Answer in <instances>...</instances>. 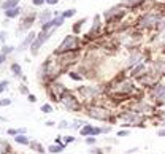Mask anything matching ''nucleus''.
Here are the masks:
<instances>
[{
    "label": "nucleus",
    "instance_id": "obj_9",
    "mask_svg": "<svg viewBox=\"0 0 165 154\" xmlns=\"http://www.w3.org/2000/svg\"><path fill=\"white\" fill-rule=\"evenodd\" d=\"M35 19H38V14H35V13H30V14H25L22 16V21L21 24L17 25V29H16V33H22V32H30V27L33 24Z\"/></svg>",
    "mask_w": 165,
    "mask_h": 154
},
{
    "label": "nucleus",
    "instance_id": "obj_40",
    "mask_svg": "<svg viewBox=\"0 0 165 154\" xmlns=\"http://www.w3.org/2000/svg\"><path fill=\"white\" fill-rule=\"evenodd\" d=\"M157 27H159V32H165V17H162V19L159 21Z\"/></svg>",
    "mask_w": 165,
    "mask_h": 154
},
{
    "label": "nucleus",
    "instance_id": "obj_24",
    "mask_svg": "<svg viewBox=\"0 0 165 154\" xmlns=\"http://www.w3.org/2000/svg\"><path fill=\"white\" fill-rule=\"evenodd\" d=\"M152 70L155 71V75H162L165 71V62H155V64H152Z\"/></svg>",
    "mask_w": 165,
    "mask_h": 154
},
{
    "label": "nucleus",
    "instance_id": "obj_16",
    "mask_svg": "<svg viewBox=\"0 0 165 154\" xmlns=\"http://www.w3.org/2000/svg\"><path fill=\"white\" fill-rule=\"evenodd\" d=\"M52 17H54V11H51V10H44V11H40V13H38V21H40L41 24L51 21Z\"/></svg>",
    "mask_w": 165,
    "mask_h": 154
},
{
    "label": "nucleus",
    "instance_id": "obj_27",
    "mask_svg": "<svg viewBox=\"0 0 165 154\" xmlns=\"http://www.w3.org/2000/svg\"><path fill=\"white\" fill-rule=\"evenodd\" d=\"M10 152H11L10 144L3 140H0V154H10Z\"/></svg>",
    "mask_w": 165,
    "mask_h": 154
},
{
    "label": "nucleus",
    "instance_id": "obj_10",
    "mask_svg": "<svg viewBox=\"0 0 165 154\" xmlns=\"http://www.w3.org/2000/svg\"><path fill=\"white\" fill-rule=\"evenodd\" d=\"M160 21V14H155V13H148V14H144L138 25L143 27V29H149V27H154V25H157Z\"/></svg>",
    "mask_w": 165,
    "mask_h": 154
},
{
    "label": "nucleus",
    "instance_id": "obj_29",
    "mask_svg": "<svg viewBox=\"0 0 165 154\" xmlns=\"http://www.w3.org/2000/svg\"><path fill=\"white\" fill-rule=\"evenodd\" d=\"M144 2V0H129V2H125L122 6H130V8H136V6H140L141 3Z\"/></svg>",
    "mask_w": 165,
    "mask_h": 154
},
{
    "label": "nucleus",
    "instance_id": "obj_23",
    "mask_svg": "<svg viewBox=\"0 0 165 154\" xmlns=\"http://www.w3.org/2000/svg\"><path fill=\"white\" fill-rule=\"evenodd\" d=\"M29 146H30V149H32V151L38 152V154H46V152H44V148L41 146V143H40V141H36V140H32Z\"/></svg>",
    "mask_w": 165,
    "mask_h": 154
},
{
    "label": "nucleus",
    "instance_id": "obj_3",
    "mask_svg": "<svg viewBox=\"0 0 165 154\" xmlns=\"http://www.w3.org/2000/svg\"><path fill=\"white\" fill-rule=\"evenodd\" d=\"M78 48H79V40H78L76 35H67V37L62 40V43L56 48L54 54H56V56H60V54L75 52Z\"/></svg>",
    "mask_w": 165,
    "mask_h": 154
},
{
    "label": "nucleus",
    "instance_id": "obj_25",
    "mask_svg": "<svg viewBox=\"0 0 165 154\" xmlns=\"http://www.w3.org/2000/svg\"><path fill=\"white\" fill-rule=\"evenodd\" d=\"M67 75H68V78L73 79V81H82V79L86 78V76H82L81 73H78V71H73V70H68Z\"/></svg>",
    "mask_w": 165,
    "mask_h": 154
},
{
    "label": "nucleus",
    "instance_id": "obj_43",
    "mask_svg": "<svg viewBox=\"0 0 165 154\" xmlns=\"http://www.w3.org/2000/svg\"><path fill=\"white\" fill-rule=\"evenodd\" d=\"M155 135H157V137H165V127H160V129H157V132H155Z\"/></svg>",
    "mask_w": 165,
    "mask_h": 154
},
{
    "label": "nucleus",
    "instance_id": "obj_12",
    "mask_svg": "<svg viewBox=\"0 0 165 154\" xmlns=\"http://www.w3.org/2000/svg\"><path fill=\"white\" fill-rule=\"evenodd\" d=\"M35 38H36V32H33V30L27 32L25 38L22 40V43L19 44V46H17V51H24V49H27V48H30V44L33 43Z\"/></svg>",
    "mask_w": 165,
    "mask_h": 154
},
{
    "label": "nucleus",
    "instance_id": "obj_2",
    "mask_svg": "<svg viewBox=\"0 0 165 154\" xmlns=\"http://www.w3.org/2000/svg\"><path fill=\"white\" fill-rule=\"evenodd\" d=\"M84 108H86V114L90 119H95V121H109L111 119V114H109V110L106 106H102L98 103H89Z\"/></svg>",
    "mask_w": 165,
    "mask_h": 154
},
{
    "label": "nucleus",
    "instance_id": "obj_8",
    "mask_svg": "<svg viewBox=\"0 0 165 154\" xmlns=\"http://www.w3.org/2000/svg\"><path fill=\"white\" fill-rule=\"evenodd\" d=\"M102 16L105 17L106 22H111V21H119V19H122V17L125 16V11L122 10L121 5H114V6L109 8V10L103 11Z\"/></svg>",
    "mask_w": 165,
    "mask_h": 154
},
{
    "label": "nucleus",
    "instance_id": "obj_30",
    "mask_svg": "<svg viewBox=\"0 0 165 154\" xmlns=\"http://www.w3.org/2000/svg\"><path fill=\"white\" fill-rule=\"evenodd\" d=\"M97 137H95V135H89V137H86V140H84V143L87 144V146H95V144H97Z\"/></svg>",
    "mask_w": 165,
    "mask_h": 154
},
{
    "label": "nucleus",
    "instance_id": "obj_7",
    "mask_svg": "<svg viewBox=\"0 0 165 154\" xmlns=\"http://www.w3.org/2000/svg\"><path fill=\"white\" fill-rule=\"evenodd\" d=\"M76 92L81 95L82 100L92 102V100H95L100 94H102V90H100L98 87H95V86H81V87H78Z\"/></svg>",
    "mask_w": 165,
    "mask_h": 154
},
{
    "label": "nucleus",
    "instance_id": "obj_14",
    "mask_svg": "<svg viewBox=\"0 0 165 154\" xmlns=\"http://www.w3.org/2000/svg\"><path fill=\"white\" fill-rule=\"evenodd\" d=\"M3 14L6 19H16V17H19L22 14V10L21 6H14V8H10V10H5Z\"/></svg>",
    "mask_w": 165,
    "mask_h": 154
},
{
    "label": "nucleus",
    "instance_id": "obj_52",
    "mask_svg": "<svg viewBox=\"0 0 165 154\" xmlns=\"http://www.w3.org/2000/svg\"><path fill=\"white\" fill-rule=\"evenodd\" d=\"M44 124H46L48 125V127H52V125H57L56 122H54V121H46V122H44Z\"/></svg>",
    "mask_w": 165,
    "mask_h": 154
},
{
    "label": "nucleus",
    "instance_id": "obj_48",
    "mask_svg": "<svg viewBox=\"0 0 165 154\" xmlns=\"http://www.w3.org/2000/svg\"><path fill=\"white\" fill-rule=\"evenodd\" d=\"M111 130H113V127H109V125H105V127H102V132H103V135H105V133H109Z\"/></svg>",
    "mask_w": 165,
    "mask_h": 154
},
{
    "label": "nucleus",
    "instance_id": "obj_22",
    "mask_svg": "<svg viewBox=\"0 0 165 154\" xmlns=\"http://www.w3.org/2000/svg\"><path fill=\"white\" fill-rule=\"evenodd\" d=\"M63 149H65V144H49L48 146V152L49 154H60V152H63Z\"/></svg>",
    "mask_w": 165,
    "mask_h": 154
},
{
    "label": "nucleus",
    "instance_id": "obj_46",
    "mask_svg": "<svg viewBox=\"0 0 165 154\" xmlns=\"http://www.w3.org/2000/svg\"><path fill=\"white\" fill-rule=\"evenodd\" d=\"M138 151V146H135V148H130V149H127L125 152H121V154H133V152H136Z\"/></svg>",
    "mask_w": 165,
    "mask_h": 154
},
{
    "label": "nucleus",
    "instance_id": "obj_28",
    "mask_svg": "<svg viewBox=\"0 0 165 154\" xmlns=\"http://www.w3.org/2000/svg\"><path fill=\"white\" fill-rule=\"evenodd\" d=\"M13 51H14V46H11V44H2V49H0V52L5 54V56H10Z\"/></svg>",
    "mask_w": 165,
    "mask_h": 154
},
{
    "label": "nucleus",
    "instance_id": "obj_55",
    "mask_svg": "<svg viewBox=\"0 0 165 154\" xmlns=\"http://www.w3.org/2000/svg\"><path fill=\"white\" fill-rule=\"evenodd\" d=\"M0 121H3V122H6V117H3V116H0Z\"/></svg>",
    "mask_w": 165,
    "mask_h": 154
},
{
    "label": "nucleus",
    "instance_id": "obj_50",
    "mask_svg": "<svg viewBox=\"0 0 165 154\" xmlns=\"http://www.w3.org/2000/svg\"><path fill=\"white\" fill-rule=\"evenodd\" d=\"M46 3H48V5H57L59 0H46Z\"/></svg>",
    "mask_w": 165,
    "mask_h": 154
},
{
    "label": "nucleus",
    "instance_id": "obj_19",
    "mask_svg": "<svg viewBox=\"0 0 165 154\" xmlns=\"http://www.w3.org/2000/svg\"><path fill=\"white\" fill-rule=\"evenodd\" d=\"M10 71L16 76V78H21L24 73H22V68H21V65L17 64V62H11L10 64Z\"/></svg>",
    "mask_w": 165,
    "mask_h": 154
},
{
    "label": "nucleus",
    "instance_id": "obj_31",
    "mask_svg": "<svg viewBox=\"0 0 165 154\" xmlns=\"http://www.w3.org/2000/svg\"><path fill=\"white\" fill-rule=\"evenodd\" d=\"M75 14H76V10H75V8H68V10L62 11V16L65 17V19H70V17H73Z\"/></svg>",
    "mask_w": 165,
    "mask_h": 154
},
{
    "label": "nucleus",
    "instance_id": "obj_17",
    "mask_svg": "<svg viewBox=\"0 0 165 154\" xmlns=\"http://www.w3.org/2000/svg\"><path fill=\"white\" fill-rule=\"evenodd\" d=\"M13 138H14V141L17 144H22V146H29V144H30V138L27 137L25 133H17L16 137H13Z\"/></svg>",
    "mask_w": 165,
    "mask_h": 154
},
{
    "label": "nucleus",
    "instance_id": "obj_4",
    "mask_svg": "<svg viewBox=\"0 0 165 154\" xmlns=\"http://www.w3.org/2000/svg\"><path fill=\"white\" fill-rule=\"evenodd\" d=\"M60 103L63 105V108H65L67 111H71V113H79V111H82V108H84L81 100L76 98L75 94H71L70 90L60 98Z\"/></svg>",
    "mask_w": 165,
    "mask_h": 154
},
{
    "label": "nucleus",
    "instance_id": "obj_32",
    "mask_svg": "<svg viewBox=\"0 0 165 154\" xmlns=\"http://www.w3.org/2000/svg\"><path fill=\"white\" fill-rule=\"evenodd\" d=\"M86 22V17H82V19H79L78 22H75V25H73V32L75 33H79L81 32V25Z\"/></svg>",
    "mask_w": 165,
    "mask_h": 154
},
{
    "label": "nucleus",
    "instance_id": "obj_21",
    "mask_svg": "<svg viewBox=\"0 0 165 154\" xmlns=\"http://www.w3.org/2000/svg\"><path fill=\"white\" fill-rule=\"evenodd\" d=\"M79 135L81 137H89V135H94V125H90V124H86V125H82L81 130H79Z\"/></svg>",
    "mask_w": 165,
    "mask_h": 154
},
{
    "label": "nucleus",
    "instance_id": "obj_20",
    "mask_svg": "<svg viewBox=\"0 0 165 154\" xmlns=\"http://www.w3.org/2000/svg\"><path fill=\"white\" fill-rule=\"evenodd\" d=\"M0 6H2V10H10V8H14V6H19V0H3L2 3H0Z\"/></svg>",
    "mask_w": 165,
    "mask_h": 154
},
{
    "label": "nucleus",
    "instance_id": "obj_13",
    "mask_svg": "<svg viewBox=\"0 0 165 154\" xmlns=\"http://www.w3.org/2000/svg\"><path fill=\"white\" fill-rule=\"evenodd\" d=\"M140 62H143V54L141 52H132L130 56H129V59H127L125 68L127 70H132L136 64H140Z\"/></svg>",
    "mask_w": 165,
    "mask_h": 154
},
{
    "label": "nucleus",
    "instance_id": "obj_44",
    "mask_svg": "<svg viewBox=\"0 0 165 154\" xmlns=\"http://www.w3.org/2000/svg\"><path fill=\"white\" fill-rule=\"evenodd\" d=\"M54 143H56V144H65V143H63V137H60V135H57V137L54 138Z\"/></svg>",
    "mask_w": 165,
    "mask_h": 154
},
{
    "label": "nucleus",
    "instance_id": "obj_36",
    "mask_svg": "<svg viewBox=\"0 0 165 154\" xmlns=\"http://www.w3.org/2000/svg\"><path fill=\"white\" fill-rule=\"evenodd\" d=\"M116 135H117L119 138H121V137H129V135H130V130H129V129H119V130L116 132Z\"/></svg>",
    "mask_w": 165,
    "mask_h": 154
},
{
    "label": "nucleus",
    "instance_id": "obj_5",
    "mask_svg": "<svg viewBox=\"0 0 165 154\" xmlns=\"http://www.w3.org/2000/svg\"><path fill=\"white\" fill-rule=\"evenodd\" d=\"M54 30H56V29H54ZM54 30H51V32H43V30H40L38 33H36V38L33 40V43L30 44V48H29V51H30V54H32L33 57L40 52V49H41L43 44L51 38V35L54 33Z\"/></svg>",
    "mask_w": 165,
    "mask_h": 154
},
{
    "label": "nucleus",
    "instance_id": "obj_51",
    "mask_svg": "<svg viewBox=\"0 0 165 154\" xmlns=\"http://www.w3.org/2000/svg\"><path fill=\"white\" fill-rule=\"evenodd\" d=\"M17 133H27V129L25 127H17Z\"/></svg>",
    "mask_w": 165,
    "mask_h": 154
},
{
    "label": "nucleus",
    "instance_id": "obj_56",
    "mask_svg": "<svg viewBox=\"0 0 165 154\" xmlns=\"http://www.w3.org/2000/svg\"><path fill=\"white\" fill-rule=\"evenodd\" d=\"M163 122H165V119H163Z\"/></svg>",
    "mask_w": 165,
    "mask_h": 154
},
{
    "label": "nucleus",
    "instance_id": "obj_41",
    "mask_svg": "<svg viewBox=\"0 0 165 154\" xmlns=\"http://www.w3.org/2000/svg\"><path fill=\"white\" fill-rule=\"evenodd\" d=\"M44 3H46V0H32V5L35 6H43Z\"/></svg>",
    "mask_w": 165,
    "mask_h": 154
},
{
    "label": "nucleus",
    "instance_id": "obj_42",
    "mask_svg": "<svg viewBox=\"0 0 165 154\" xmlns=\"http://www.w3.org/2000/svg\"><path fill=\"white\" fill-rule=\"evenodd\" d=\"M5 38H6V32L0 30V43H2V44H5Z\"/></svg>",
    "mask_w": 165,
    "mask_h": 154
},
{
    "label": "nucleus",
    "instance_id": "obj_35",
    "mask_svg": "<svg viewBox=\"0 0 165 154\" xmlns=\"http://www.w3.org/2000/svg\"><path fill=\"white\" fill-rule=\"evenodd\" d=\"M8 86H10V81H8V79H2V81H0V94L5 92V90L8 89Z\"/></svg>",
    "mask_w": 165,
    "mask_h": 154
},
{
    "label": "nucleus",
    "instance_id": "obj_11",
    "mask_svg": "<svg viewBox=\"0 0 165 154\" xmlns=\"http://www.w3.org/2000/svg\"><path fill=\"white\" fill-rule=\"evenodd\" d=\"M133 110H136L138 113H141V114H144V116H146V114H151L152 111H155V106H154V105H151L149 102H138V103L135 105Z\"/></svg>",
    "mask_w": 165,
    "mask_h": 154
},
{
    "label": "nucleus",
    "instance_id": "obj_47",
    "mask_svg": "<svg viewBox=\"0 0 165 154\" xmlns=\"http://www.w3.org/2000/svg\"><path fill=\"white\" fill-rule=\"evenodd\" d=\"M27 100H29L30 103H35V102H36V97H35L33 94H29V95H27Z\"/></svg>",
    "mask_w": 165,
    "mask_h": 154
},
{
    "label": "nucleus",
    "instance_id": "obj_49",
    "mask_svg": "<svg viewBox=\"0 0 165 154\" xmlns=\"http://www.w3.org/2000/svg\"><path fill=\"white\" fill-rule=\"evenodd\" d=\"M5 62H6V56H5V54H2V52H0V65H2V64H5Z\"/></svg>",
    "mask_w": 165,
    "mask_h": 154
},
{
    "label": "nucleus",
    "instance_id": "obj_33",
    "mask_svg": "<svg viewBox=\"0 0 165 154\" xmlns=\"http://www.w3.org/2000/svg\"><path fill=\"white\" fill-rule=\"evenodd\" d=\"M17 89H19V94H22V95H29L30 94V90H29V87H27L25 83H21Z\"/></svg>",
    "mask_w": 165,
    "mask_h": 154
},
{
    "label": "nucleus",
    "instance_id": "obj_6",
    "mask_svg": "<svg viewBox=\"0 0 165 154\" xmlns=\"http://www.w3.org/2000/svg\"><path fill=\"white\" fill-rule=\"evenodd\" d=\"M151 98L155 106L165 105V83H155L151 87Z\"/></svg>",
    "mask_w": 165,
    "mask_h": 154
},
{
    "label": "nucleus",
    "instance_id": "obj_39",
    "mask_svg": "<svg viewBox=\"0 0 165 154\" xmlns=\"http://www.w3.org/2000/svg\"><path fill=\"white\" fill-rule=\"evenodd\" d=\"M68 125H70V122H68V121L62 119V121H59V122H57V129H68Z\"/></svg>",
    "mask_w": 165,
    "mask_h": 154
},
{
    "label": "nucleus",
    "instance_id": "obj_18",
    "mask_svg": "<svg viewBox=\"0 0 165 154\" xmlns=\"http://www.w3.org/2000/svg\"><path fill=\"white\" fill-rule=\"evenodd\" d=\"M86 124H89L86 119H75V121H71L70 122V125H68V129H71V130H81V127L82 125H86Z\"/></svg>",
    "mask_w": 165,
    "mask_h": 154
},
{
    "label": "nucleus",
    "instance_id": "obj_45",
    "mask_svg": "<svg viewBox=\"0 0 165 154\" xmlns=\"http://www.w3.org/2000/svg\"><path fill=\"white\" fill-rule=\"evenodd\" d=\"M6 133H8V135H11V137H16V135H17V129H8V130H6Z\"/></svg>",
    "mask_w": 165,
    "mask_h": 154
},
{
    "label": "nucleus",
    "instance_id": "obj_37",
    "mask_svg": "<svg viewBox=\"0 0 165 154\" xmlns=\"http://www.w3.org/2000/svg\"><path fill=\"white\" fill-rule=\"evenodd\" d=\"M13 102H11V98H0V108H3V106H10Z\"/></svg>",
    "mask_w": 165,
    "mask_h": 154
},
{
    "label": "nucleus",
    "instance_id": "obj_1",
    "mask_svg": "<svg viewBox=\"0 0 165 154\" xmlns=\"http://www.w3.org/2000/svg\"><path fill=\"white\" fill-rule=\"evenodd\" d=\"M117 119H121V127H138V129H144V114L138 113L136 110H124L119 111Z\"/></svg>",
    "mask_w": 165,
    "mask_h": 154
},
{
    "label": "nucleus",
    "instance_id": "obj_38",
    "mask_svg": "<svg viewBox=\"0 0 165 154\" xmlns=\"http://www.w3.org/2000/svg\"><path fill=\"white\" fill-rule=\"evenodd\" d=\"M76 138L73 137V135H67V137H63V143H65V146L67 144H71V143H75Z\"/></svg>",
    "mask_w": 165,
    "mask_h": 154
},
{
    "label": "nucleus",
    "instance_id": "obj_54",
    "mask_svg": "<svg viewBox=\"0 0 165 154\" xmlns=\"http://www.w3.org/2000/svg\"><path fill=\"white\" fill-rule=\"evenodd\" d=\"M21 79H22V83H27V76H25V75H22Z\"/></svg>",
    "mask_w": 165,
    "mask_h": 154
},
{
    "label": "nucleus",
    "instance_id": "obj_34",
    "mask_svg": "<svg viewBox=\"0 0 165 154\" xmlns=\"http://www.w3.org/2000/svg\"><path fill=\"white\" fill-rule=\"evenodd\" d=\"M90 154H105V149L103 148H100V146H90V151H89Z\"/></svg>",
    "mask_w": 165,
    "mask_h": 154
},
{
    "label": "nucleus",
    "instance_id": "obj_53",
    "mask_svg": "<svg viewBox=\"0 0 165 154\" xmlns=\"http://www.w3.org/2000/svg\"><path fill=\"white\" fill-rule=\"evenodd\" d=\"M159 116H162V117H165V110H159Z\"/></svg>",
    "mask_w": 165,
    "mask_h": 154
},
{
    "label": "nucleus",
    "instance_id": "obj_15",
    "mask_svg": "<svg viewBox=\"0 0 165 154\" xmlns=\"http://www.w3.org/2000/svg\"><path fill=\"white\" fill-rule=\"evenodd\" d=\"M146 70V64L144 62H140V64H136L132 70H130V76L132 78H138V76H141V73Z\"/></svg>",
    "mask_w": 165,
    "mask_h": 154
},
{
    "label": "nucleus",
    "instance_id": "obj_26",
    "mask_svg": "<svg viewBox=\"0 0 165 154\" xmlns=\"http://www.w3.org/2000/svg\"><path fill=\"white\" fill-rule=\"evenodd\" d=\"M40 111L44 113V114H51V113L54 111V106H52L49 102H46V103H43V105L40 106Z\"/></svg>",
    "mask_w": 165,
    "mask_h": 154
}]
</instances>
